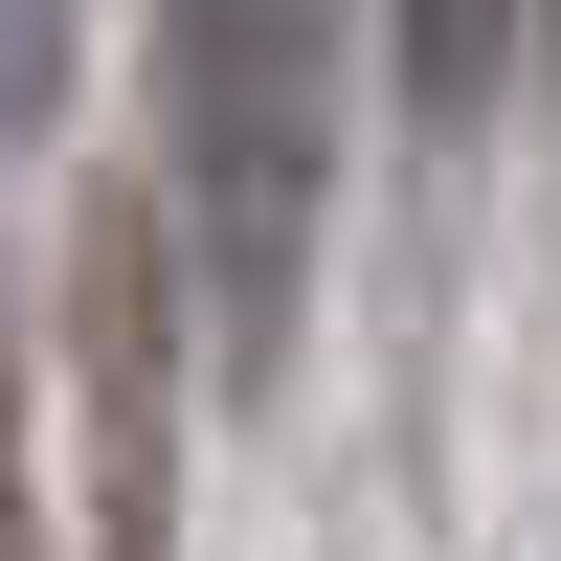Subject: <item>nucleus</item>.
<instances>
[{"mask_svg":"<svg viewBox=\"0 0 561 561\" xmlns=\"http://www.w3.org/2000/svg\"><path fill=\"white\" fill-rule=\"evenodd\" d=\"M337 113H359V0H158V248L203 270L225 382H270L314 314L337 225Z\"/></svg>","mask_w":561,"mask_h":561,"instance_id":"1","label":"nucleus"},{"mask_svg":"<svg viewBox=\"0 0 561 561\" xmlns=\"http://www.w3.org/2000/svg\"><path fill=\"white\" fill-rule=\"evenodd\" d=\"M68 359H90V517H113V561H158L180 539V248H158V203L68 225Z\"/></svg>","mask_w":561,"mask_h":561,"instance_id":"2","label":"nucleus"},{"mask_svg":"<svg viewBox=\"0 0 561 561\" xmlns=\"http://www.w3.org/2000/svg\"><path fill=\"white\" fill-rule=\"evenodd\" d=\"M561 0H404V90L427 113H494V68H539Z\"/></svg>","mask_w":561,"mask_h":561,"instance_id":"3","label":"nucleus"},{"mask_svg":"<svg viewBox=\"0 0 561 561\" xmlns=\"http://www.w3.org/2000/svg\"><path fill=\"white\" fill-rule=\"evenodd\" d=\"M68 23H90V0H0V135H45V90H68Z\"/></svg>","mask_w":561,"mask_h":561,"instance_id":"4","label":"nucleus"},{"mask_svg":"<svg viewBox=\"0 0 561 561\" xmlns=\"http://www.w3.org/2000/svg\"><path fill=\"white\" fill-rule=\"evenodd\" d=\"M0 561H45V517H23V404H0Z\"/></svg>","mask_w":561,"mask_h":561,"instance_id":"5","label":"nucleus"}]
</instances>
